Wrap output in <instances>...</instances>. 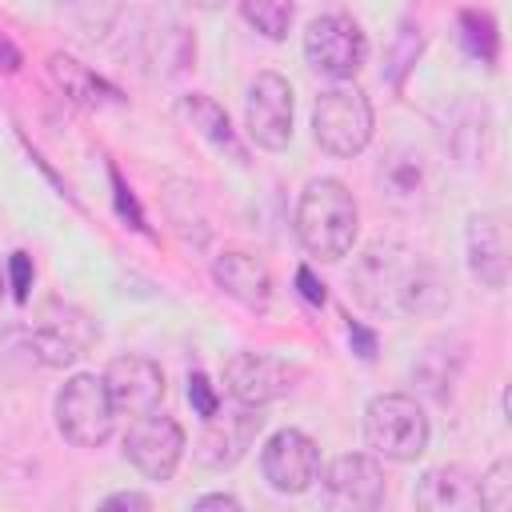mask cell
<instances>
[{
	"instance_id": "6da1fadb",
	"label": "cell",
	"mask_w": 512,
	"mask_h": 512,
	"mask_svg": "<svg viewBox=\"0 0 512 512\" xmlns=\"http://www.w3.org/2000/svg\"><path fill=\"white\" fill-rule=\"evenodd\" d=\"M348 284L376 316H436L448 304L440 264L400 240H372L356 256Z\"/></svg>"
},
{
	"instance_id": "7a4b0ae2",
	"label": "cell",
	"mask_w": 512,
	"mask_h": 512,
	"mask_svg": "<svg viewBox=\"0 0 512 512\" xmlns=\"http://www.w3.org/2000/svg\"><path fill=\"white\" fill-rule=\"evenodd\" d=\"M356 228H360L356 196L336 176H316L304 184L296 200V236L308 256L324 264L344 260L356 244Z\"/></svg>"
},
{
	"instance_id": "3957f363",
	"label": "cell",
	"mask_w": 512,
	"mask_h": 512,
	"mask_svg": "<svg viewBox=\"0 0 512 512\" xmlns=\"http://www.w3.org/2000/svg\"><path fill=\"white\" fill-rule=\"evenodd\" d=\"M372 124H376V116H372L368 96L348 80H336L312 104V136L328 156L348 160V156L364 152L372 140Z\"/></svg>"
},
{
	"instance_id": "277c9868",
	"label": "cell",
	"mask_w": 512,
	"mask_h": 512,
	"mask_svg": "<svg viewBox=\"0 0 512 512\" xmlns=\"http://www.w3.org/2000/svg\"><path fill=\"white\" fill-rule=\"evenodd\" d=\"M428 416L416 404V396L404 392H380L364 404V440L384 460H416L428 448Z\"/></svg>"
},
{
	"instance_id": "5b68a950",
	"label": "cell",
	"mask_w": 512,
	"mask_h": 512,
	"mask_svg": "<svg viewBox=\"0 0 512 512\" xmlns=\"http://www.w3.org/2000/svg\"><path fill=\"white\" fill-rule=\"evenodd\" d=\"M116 424V404L108 396L104 376L80 372L60 384L56 392V428L68 444L76 448H100L112 436Z\"/></svg>"
},
{
	"instance_id": "8992f818",
	"label": "cell",
	"mask_w": 512,
	"mask_h": 512,
	"mask_svg": "<svg viewBox=\"0 0 512 512\" xmlns=\"http://www.w3.org/2000/svg\"><path fill=\"white\" fill-rule=\"evenodd\" d=\"M28 344L40 364L68 368L96 344V320L68 300H44L28 324Z\"/></svg>"
},
{
	"instance_id": "52a82bcc",
	"label": "cell",
	"mask_w": 512,
	"mask_h": 512,
	"mask_svg": "<svg viewBox=\"0 0 512 512\" xmlns=\"http://www.w3.org/2000/svg\"><path fill=\"white\" fill-rule=\"evenodd\" d=\"M304 60L328 80H352L368 60V40L352 16L328 12L304 28Z\"/></svg>"
},
{
	"instance_id": "ba28073f",
	"label": "cell",
	"mask_w": 512,
	"mask_h": 512,
	"mask_svg": "<svg viewBox=\"0 0 512 512\" xmlns=\"http://www.w3.org/2000/svg\"><path fill=\"white\" fill-rule=\"evenodd\" d=\"M184 456V428L152 408L144 416H132L128 420V432H124V460L144 476V480H168L176 472Z\"/></svg>"
},
{
	"instance_id": "9c48e42d",
	"label": "cell",
	"mask_w": 512,
	"mask_h": 512,
	"mask_svg": "<svg viewBox=\"0 0 512 512\" xmlns=\"http://www.w3.org/2000/svg\"><path fill=\"white\" fill-rule=\"evenodd\" d=\"M300 384V368L272 352H236L224 360V392L240 404H272Z\"/></svg>"
},
{
	"instance_id": "30bf717a",
	"label": "cell",
	"mask_w": 512,
	"mask_h": 512,
	"mask_svg": "<svg viewBox=\"0 0 512 512\" xmlns=\"http://www.w3.org/2000/svg\"><path fill=\"white\" fill-rule=\"evenodd\" d=\"M260 472L272 492L300 496L320 480V448L300 428H280L260 448Z\"/></svg>"
},
{
	"instance_id": "8fae6325",
	"label": "cell",
	"mask_w": 512,
	"mask_h": 512,
	"mask_svg": "<svg viewBox=\"0 0 512 512\" xmlns=\"http://www.w3.org/2000/svg\"><path fill=\"white\" fill-rule=\"evenodd\" d=\"M376 188H380V196H384L388 208H396V212H420L436 196V160L424 148H416V144H400V148H392L380 160Z\"/></svg>"
},
{
	"instance_id": "7c38bea8",
	"label": "cell",
	"mask_w": 512,
	"mask_h": 512,
	"mask_svg": "<svg viewBox=\"0 0 512 512\" xmlns=\"http://www.w3.org/2000/svg\"><path fill=\"white\" fill-rule=\"evenodd\" d=\"M248 140L264 152H280L292 140V84L280 72H260L244 100Z\"/></svg>"
},
{
	"instance_id": "4fadbf2b",
	"label": "cell",
	"mask_w": 512,
	"mask_h": 512,
	"mask_svg": "<svg viewBox=\"0 0 512 512\" xmlns=\"http://www.w3.org/2000/svg\"><path fill=\"white\" fill-rule=\"evenodd\" d=\"M260 428H264L260 408L236 400L232 408H216L212 416H204V428H200L192 452L204 468H232L236 460H244V452L252 448Z\"/></svg>"
},
{
	"instance_id": "5bb4252c",
	"label": "cell",
	"mask_w": 512,
	"mask_h": 512,
	"mask_svg": "<svg viewBox=\"0 0 512 512\" xmlns=\"http://www.w3.org/2000/svg\"><path fill=\"white\" fill-rule=\"evenodd\" d=\"M320 480H324V504L328 508L360 512V508H376L384 500V468L364 452L336 456L320 472Z\"/></svg>"
},
{
	"instance_id": "9a60e30c",
	"label": "cell",
	"mask_w": 512,
	"mask_h": 512,
	"mask_svg": "<svg viewBox=\"0 0 512 512\" xmlns=\"http://www.w3.org/2000/svg\"><path fill=\"white\" fill-rule=\"evenodd\" d=\"M104 384H108L116 412H124L128 420L160 408L164 400V372L148 356H116L104 368Z\"/></svg>"
},
{
	"instance_id": "2e32d148",
	"label": "cell",
	"mask_w": 512,
	"mask_h": 512,
	"mask_svg": "<svg viewBox=\"0 0 512 512\" xmlns=\"http://www.w3.org/2000/svg\"><path fill=\"white\" fill-rule=\"evenodd\" d=\"M464 248H468V272L500 292L508 284V224L500 212H472L468 216V232H464Z\"/></svg>"
},
{
	"instance_id": "e0dca14e",
	"label": "cell",
	"mask_w": 512,
	"mask_h": 512,
	"mask_svg": "<svg viewBox=\"0 0 512 512\" xmlns=\"http://www.w3.org/2000/svg\"><path fill=\"white\" fill-rule=\"evenodd\" d=\"M212 280L224 296H232L236 304H244L252 312H268V304H272V272L256 252L224 248L212 260Z\"/></svg>"
},
{
	"instance_id": "ac0fdd59",
	"label": "cell",
	"mask_w": 512,
	"mask_h": 512,
	"mask_svg": "<svg viewBox=\"0 0 512 512\" xmlns=\"http://www.w3.org/2000/svg\"><path fill=\"white\" fill-rule=\"evenodd\" d=\"M424 512H480V476L464 464H436L412 492Z\"/></svg>"
},
{
	"instance_id": "d6986e66",
	"label": "cell",
	"mask_w": 512,
	"mask_h": 512,
	"mask_svg": "<svg viewBox=\"0 0 512 512\" xmlns=\"http://www.w3.org/2000/svg\"><path fill=\"white\" fill-rule=\"evenodd\" d=\"M464 356H468V344L464 336H436L424 344V352L416 356L412 364V380L424 396L432 400H448L456 380H460V368H464Z\"/></svg>"
},
{
	"instance_id": "ffe728a7",
	"label": "cell",
	"mask_w": 512,
	"mask_h": 512,
	"mask_svg": "<svg viewBox=\"0 0 512 512\" xmlns=\"http://www.w3.org/2000/svg\"><path fill=\"white\" fill-rule=\"evenodd\" d=\"M180 116L216 148V152H228V160H236V164H248V148L240 144V136H236V128L228 124V112L212 100V96H204V92H192V96H184L180 100Z\"/></svg>"
},
{
	"instance_id": "44dd1931",
	"label": "cell",
	"mask_w": 512,
	"mask_h": 512,
	"mask_svg": "<svg viewBox=\"0 0 512 512\" xmlns=\"http://www.w3.org/2000/svg\"><path fill=\"white\" fill-rule=\"evenodd\" d=\"M48 72H52V80L60 84V92L72 100V104H80V108H100V104H116L120 100V92L112 88V84H104L92 68H84L76 56H68V52H52L48 56Z\"/></svg>"
},
{
	"instance_id": "7402d4cb",
	"label": "cell",
	"mask_w": 512,
	"mask_h": 512,
	"mask_svg": "<svg viewBox=\"0 0 512 512\" xmlns=\"http://www.w3.org/2000/svg\"><path fill=\"white\" fill-rule=\"evenodd\" d=\"M56 12H60V20H64L76 36H84V40H104V36L116 28V20H120L124 0H56Z\"/></svg>"
},
{
	"instance_id": "603a6c76",
	"label": "cell",
	"mask_w": 512,
	"mask_h": 512,
	"mask_svg": "<svg viewBox=\"0 0 512 512\" xmlns=\"http://www.w3.org/2000/svg\"><path fill=\"white\" fill-rule=\"evenodd\" d=\"M148 44H152L148 64H152L156 76H176V72H184V68L192 64V56H196V40H192L180 24H160V28H152Z\"/></svg>"
},
{
	"instance_id": "cb8c5ba5",
	"label": "cell",
	"mask_w": 512,
	"mask_h": 512,
	"mask_svg": "<svg viewBox=\"0 0 512 512\" xmlns=\"http://www.w3.org/2000/svg\"><path fill=\"white\" fill-rule=\"evenodd\" d=\"M456 24H460V44H464V52H468L472 60H480L484 68H492L496 56H500V32H496V20H492L488 12L464 8Z\"/></svg>"
},
{
	"instance_id": "d4e9b609",
	"label": "cell",
	"mask_w": 512,
	"mask_h": 512,
	"mask_svg": "<svg viewBox=\"0 0 512 512\" xmlns=\"http://www.w3.org/2000/svg\"><path fill=\"white\" fill-rule=\"evenodd\" d=\"M240 12L260 36L284 40L292 28V16H296V0H240Z\"/></svg>"
},
{
	"instance_id": "484cf974",
	"label": "cell",
	"mask_w": 512,
	"mask_h": 512,
	"mask_svg": "<svg viewBox=\"0 0 512 512\" xmlns=\"http://www.w3.org/2000/svg\"><path fill=\"white\" fill-rule=\"evenodd\" d=\"M480 508H488V512H508L512 508V460L508 456H500L480 476Z\"/></svg>"
},
{
	"instance_id": "4316f807",
	"label": "cell",
	"mask_w": 512,
	"mask_h": 512,
	"mask_svg": "<svg viewBox=\"0 0 512 512\" xmlns=\"http://www.w3.org/2000/svg\"><path fill=\"white\" fill-rule=\"evenodd\" d=\"M188 400H192V408H196L200 420L220 408V392H216V384H212L204 372H192V376H188Z\"/></svg>"
},
{
	"instance_id": "83f0119b",
	"label": "cell",
	"mask_w": 512,
	"mask_h": 512,
	"mask_svg": "<svg viewBox=\"0 0 512 512\" xmlns=\"http://www.w3.org/2000/svg\"><path fill=\"white\" fill-rule=\"evenodd\" d=\"M32 256L28 252H12L8 256V288H12V300L24 304L28 300V288H32Z\"/></svg>"
},
{
	"instance_id": "f1b7e54d",
	"label": "cell",
	"mask_w": 512,
	"mask_h": 512,
	"mask_svg": "<svg viewBox=\"0 0 512 512\" xmlns=\"http://www.w3.org/2000/svg\"><path fill=\"white\" fill-rule=\"evenodd\" d=\"M108 180H112V192H116V208H120V216L124 220H132V228H140L144 232V216H140V208H136V196H132V188L124 184V176L108 164Z\"/></svg>"
},
{
	"instance_id": "f546056e",
	"label": "cell",
	"mask_w": 512,
	"mask_h": 512,
	"mask_svg": "<svg viewBox=\"0 0 512 512\" xmlns=\"http://www.w3.org/2000/svg\"><path fill=\"white\" fill-rule=\"evenodd\" d=\"M296 288H300V296H304L312 308H320V304H324V296H328V292H324V284L316 280V272H312L308 264H300V268H296Z\"/></svg>"
},
{
	"instance_id": "4dcf8cb0",
	"label": "cell",
	"mask_w": 512,
	"mask_h": 512,
	"mask_svg": "<svg viewBox=\"0 0 512 512\" xmlns=\"http://www.w3.org/2000/svg\"><path fill=\"white\" fill-rule=\"evenodd\" d=\"M348 340H352V348H356V356L360 360H372L376 356V332L372 328H364V324H348Z\"/></svg>"
},
{
	"instance_id": "1f68e13d",
	"label": "cell",
	"mask_w": 512,
	"mask_h": 512,
	"mask_svg": "<svg viewBox=\"0 0 512 512\" xmlns=\"http://www.w3.org/2000/svg\"><path fill=\"white\" fill-rule=\"evenodd\" d=\"M100 508H152V496H144V492H112V496H104L100 500Z\"/></svg>"
},
{
	"instance_id": "d6a6232c",
	"label": "cell",
	"mask_w": 512,
	"mask_h": 512,
	"mask_svg": "<svg viewBox=\"0 0 512 512\" xmlns=\"http://www.w3.org/2000/svg\"><path fill=\"white\" fill-rule=\"evenodd\" d=\"M196 508H240V500L232 492H208L196 500Z\"/></svg>"
},
{
	"instance_id": "836d02e7",
	"label": "cell",
	"mask_w": 512,
	"mask_h": 512,
	"mask_svg": "<svg viewBox=\"0 0 512 512\" xmlns=\"http://www.w3.org/2000/svg\"><path fill=\"white\" fill-rule=\"evenodd\" d=\"M16 64H20V52H16V48H12V44L0 36V68H4V72H12Z\"/></svg>"
},
{
	"instance_id": "e575fe53",
	"label": "cell",
	"mask_w": 512,
	"mask_h": 512,
	"mask_svg": "<svg viewBox=\"0 0 512 512\" xmlns=\"http://www.w3.org/2000/svg\"><path fill=\"white\" fill-rule=\"evenodd\" d=\"M188 8H200V12H216V8H224V0H184Z\"/></svg>"
},
{
	"instance_id": "d590c367",
	"label": "cell",
	"mask_w": 512,
	"mask_h": 512,
	"mask_svg": "<svg viewBox=\"0 0 512 512\" xmlns=\"http://www.w3.org/2000/svg\"><path fill=\"white\" fill-rule=\"evenodd\" d=\"M0 296H4V276H0Z\"/></svg>"
}]
</instances>
